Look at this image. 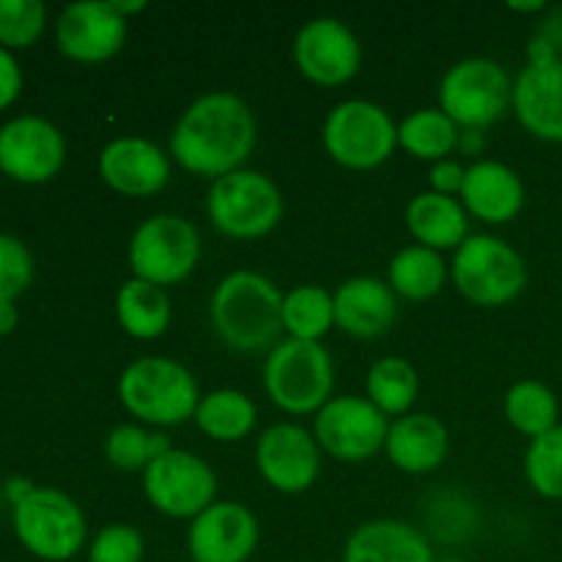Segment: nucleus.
Wrapping results in <instances>:
<instances>
[{
	"mask_svg": "<svg viewBox=\"0 0 562 562\" xmlns=\"http://www.w3.org/2000/svg\"><path fill=\"white\" fill-rule=\"evenodd\" d=\"M467 170L461 168L459 162H450V159H439L431 168V187L434 192H442V195H450V192L461 190L464 187Z\"/></svg>",
	"mask_w": 562,
	"mask_h": 562,
	"instance_id": "4c0bfd02",
	"label": "nucleus"
},
{
	"mask_svg": "<svg viewBox=\"0 0 562 562\" xmlns=\"http://www.w3.org/2000/svg\"><path fill=\"white\" fill-rule=\"evenodd\" d=\"M212 324L220 338L241 355L274 349L283 333V294L258 272H231L214 289Z\"/></svg>",
	"mask_w": 562,
	"mask_h": 562,
	"instance_id": "f03ea898",
	"label": "nucleus"
},
{
	"mask_svg": "<svg viewBox=\"0 0 562 562\" xmlns=\"http://www.w3.org/2000/svg\"><path fill=\"white\" fill-rule=\"evenodd\" d=\"M437 562H464V560H459V558H445V560H437Z\"/></svg>",
	"mask_w": 562,
	"mask_h": 562,
	"instance_id": "79ce46f5",
	"label": "nucleus"
},
{
	"mask_svg": "<svg viewBox=\"0 0 562 562\" xmlns=\"http://www.w3.org/2000/svg\"><path fill=\"white\" fill-rule=\"evenodd\" d=\"M20 88H22L20 66H16L14 55H11L9 49L0 47V110L9 108V104L14 102Z\"/></svg>",
	"mask_w": 562,
	"mask_h": 562,
	"instance_id": "e433bc0d",
	"label": "nucleus"
},
{
	"mask_svg": "<svg viewBox=\"0 0 562 562\" xmlns=\"http://www.w3.org/2000/svg\"><path fill=\"white\" fill-rule=\"evenodd\" d=\"M344 562H437L431 543L406 521L376 519L360 525L346 541Z\"/></svg>",
	"mask_w": 562,
	"mask_h": 562,
	"instance_id": "aec40b11",
	"label": "nucleus"
},
{
	"mask_svg": "<svg viewBox=\"0 0 562 562\" xmlns=\"http://www.w3.org/2000/svg\"><path fill=\"white\" fill-rule=\"evenodd\" d=\"M335 324V300L322 285H296L283 296V327L296 340H316Z\"/></svg>",
	"mask_w": 562,
	"mask_h": 562,
	"instance_id": "c756f323",
	"label": "nucleus"
},
{
	"mask_svg": "<svg viewBox=\"0 0 562 562\" xmlns=\"http://www.w3.org/2000/svg\"><path fill=\"white\" fill-rule=\"evenodd\" d=\"M256 459L263 481L285 494L311 488L322 467L316 439L305 428L291 426V423H280L261 434Z\"/></svg>",
	"mask_w": 562,
	"mask_h": 562,
	"instance_id": "dca6fc26",
	"label": "nucleus"
},
{
	"mask_svg": "<svg viewBox=\"0 0 562 562\" xmlns=\"http://www.w3.org/2000/svg\"><path fill=\"white\" fill-rule=\"evenodd\" d=\"M113 5H115V11H119L121 16L132 14V11H143V9H146V3H143V0H135V3H113Z\"/></svg>",
	"mask_w": 562,
	"mask_h": 562,
	"instance_id": "ea45409f",
	"label": "nucleus"
},
{
	"mask_svg": "<svg viewBox=\"0 0 562 562\" xmlns=\"http://www.w3.org/2000/svg\"><path fill=\"white\" fill-rule=\"evenodd\" d=\"M360 42L335 16H316L294 42V60L307 80L318 86H340L360 69Z\"/></svg>",
	"mask_w": 562,
	"mask_h": 562,
	"instance_id": "4468645a",
	"label": "nucleus"
},
{
	"mask_svg": "<svg viewBox=\"0 0 562 562\" xmlns=\"http://www.w3.org/2000/svg\"><path fill=\"white\" fill-rule=\"evenodd\" d=\"M417 398V373L401 357H384L368 373V401L382 415H406Z\"/></svg>",
	"mask_w": 562,
	"mask_h": 562,
	"instance_id": "7c9ffc66",
	"label": "nucleus"
},
{
	"mask_svg": "<svg viewBox=\"0 0 562 562\" xmlns=\"http://www.w3.org/2000/svg\"><path fill=\"white\" fill-rule=\"evenodd\" d=\"M390 461L404 472H431L448 456V431L431 415H404L390 426Z\"/></svg>",
	"mask_w": 562,
	"mask_h": 562,
	"instance_id": "5701e85b",
	"label": "nucleus"
},
{
	"mask_svg": "<svg viewBox=\"0 0 562 562\" xmlns=\"http://www.w3.org/2000/svg\"><path fill=\"white\" fill-rule=\"evenodd\" d=\"M445 261L437 250L423 245L404 247L390 261V289L406 300H431L445 285Z\"/></svg>",
	"mask_w": 562,
	"mask_h": 562,
	"instance_id": "bb28decb",
	"label": "nucleus"
},
{
	"mask_svg": "<svg viewBox=\"0 0 562 562\" xmlns=\"http://www.w3.org/2000/svg\"><path fill=\"white\" fill-rule=\"evenodd\" d=\"M201 258V239L190 220L157 214L137 225L130 241V267L137 280L154 285L181 283Z\"/></svg>",
	"mask_w": 562,
	"mask_h": 562,
	"instance_id": "6e6552de",
	"label": "nucleus"
},
{
	"mask_svg": "<svg viewBox=\"0 0 562 562\" xmlns=\"http://www.w3.org/2000/svg\"><path fill=\"white\" fill-rule=\"evenodd\" d=\"M516 119L527 132L562 143V58L527 64L514 82Z\"/></svg>",
	"mask_w": 562,
	"mask_h": 562,
	"instance_id": "a211bd4d",
	"label": "nucleus"
},
{
	"mask_svg": "<svg viewBox=\"0 0 562 562\" xmlns=\"http://www.w3.org/2000/svg\"><path fill=\"white\" fill-rule=\"evenodd\" d=\"M398 143L420 159H442L459 143V124L442 108L417 110L398 124Z\"/></svg>",
	"mask_w": 562,
	"mask_h": 562,
	"instance_id": "c85d7f7f",
	"label": "nucleus"
},
{
	"mask_svg": "<svg viewBox=\"0 0 562 562\" xmlns=\"http://www.w3.org/2000/svg\"><path fill=\"white\" fill-rule=\"evenodd\" d=\"M525 475L541 497L562 499V426L532 439L525 456Z\"/></svg>",
	"mask_w": 562,
	"mask_h": 562,
	"instance_id": "473e14b6",
	"label": "nucleus"
},
{
	"mask_svg": "<svg viewBox=\"0 0 562 562\" xmlns=\"http://www.w3.org/2000/svg\"><path fill=\"white\" fill-rule=\"evenodd\" d=\"M387 434V415L360 395L329 398L316 415V442L340 461L371 459Z\"/></svg>",
	"mask_w": 562,
	"mask_h": 562,
	"instance_id": "f8f14e48",
	"label": "nucleus"
},
{
	"mask_svg": "<svg viewBox=\"0 0 562 562\" xmlns=\"http://www.w3.org/2000/svg\"><path fill=\"white\" fill-rule=\"evenodd\" d=\"M192 562H247L258 547V521L239 503H212L187 536Z\"/></svg>",
	"mask_w": 562,
	"mask_h": 562,
	"instance_id": "2eb2a0df",
	"label": "nucleus"
},
{
	"mask_svg": "<svg viewBox=\"0 0 562 562\" xmlns=\"http://www.w3.org/2000/svg\"><path fill=\"white\" fill-rule=\"evenodd\" d=\"M16 327V311L11 307V302H3L0 305V335L11 333Z\"/></svg>",
	"mask_w": 562,
	"mask_h": 562,
	"instance_id": "58836bf2",
	"label": "nucleus"
},
{
	"mask_svg": "<svg viewBox=\"0 0 562 562\" xmlns=\"http://www.w3.org/2000/svg\"><path fill=\"white\" fill-rule=\"evenodd\" d=\"M209 220L234 239H258L283 217V195L269 176L258 170H234L214 179L206 195Z\"/></svg>",
	"mask_w": 562,
	"mask_h": 562,
	"instance_id": "39448f33",
	"label": "nucleus"
},
{
	"mask_svg": "<svg viewBox=\"0 0 562 562\" xmlns=\"http://www.w3.org/2000/svg\"><path fill=\"white\" fill-rule=\"evenodd\" d=\"M170 448L165 434H146L137 426H119L104 439V453L119 470H146L151 461L165 456Z\"/></svg>",
	"mask_w": 562,
	"mask_h": 562,
	"instance_id": "2f4dec72",
	"label": "nucleus"
},
{
	"mask_svg": "<svg viewBox=\"0 0 562 562\" xmlns=\"http://www.w3.org/2000/svg\"><path fill=\"white\" fill-rule=\"evenodd\" d=\"M406 225L423 247L445 250V247H461L467 241V212L456 198L442 192H423L412 198L406 206Z\"/></svg>",
	"mask_w": 562,
	"mask_h": 562,
	"instance_id": "b1692460",
	"label": "nucleus"
},
{
	"mask_svg": "<svg viewBox=\"0 0 562 562\" xmlns=\"http://www.w3.org/2000/svg\"><path fill=\"white\" fill-rule=\"evenodd\" d=\"M64 135L38 115H20L0 130V170L25 184H42L60 170Z\"/></svg>",
	"mask_w": 562,
	"mask_h": 562,
	"instance_id": "ddd939ff",
	"label": "nucleus"
},
{
	"mask_svg": "<svg viewBox=\"0 0 562 562\" xmlns=\"http://www.w3.org/2000/svg\"><path fill=\"white\" fill-rule=\"evenodd\" d=\"M510 9L514 11H543L547 9V3H541V0H532V3H510Z\"/></svg>",
	"mask_w": 562,
	"mask_h": 562,
	"instance_id": "a19ab883",
	"label": "nucleus"
},
{
	"mask_svg": "<svg viewBox=\"0 0 562 562\" xmlns=\"http://www.w3.org/2000/svg\"><path fill=\"white\" fill-rule=\"evenodd\" d=\"M126 38V16L113 3H71L58 16V47L80 64L113 58Z\"/></svg>",
	"mask_w": 562,
	"mask_h": 562,
	"instance_id": "f3484780",
	"label": "nucleus"
},
{
	"mask_svg": "<svg viewBox=\"0 0 562 562\" xmlns=\"http://www.w3.org/2000/svg\"><path fill=\"white\" fill-rule=\"evenodd\" d=\"M115 313L124 333L132 338L151 340L168 329L170 324V300L159 285L146 280H126L115 296Z\"/></svg>",
	"mask_w": 562,
	"mask_h": 562,
	"instance_id": "393cba45",
	"label": "nucleus"
},
{
	"mask_svg": "<svg viewBox=\"0 0 562 562\" xmlns=\"http://www.w3.org/2000/svg\"><path fill=\"white\" fill-rule=\"evenodd\" d=\"M146 497L159 514L173 519H195L217 494V477L212 467L187 450H168L146 467L143 475Z\"/></svg>",
	"mask_w": 562,
	"mask_h": 562,
	"instance_id": "9b49d317",
	"label": "nucleus"
},
{
	"mask_svg": "<svg viewBox=\"0 0 562 562\" xmlns=\"http://www.w3.org/2000/svg\"><path fill=\"white\" fill-rule=\"evenodd\" d=\"M558 415L560 406L554 393L543 382H536V379L516 382L505 395V417H508L516 431L527 434L532 439L560 426Z\"/></svg>",
	"mask_w": 562,
	"mask_h": 562,
	"instance_id": "cd10ccee",
	"label": "nucleus"
},
{
	"mask_svg": "<svg viewBox=\"0 0 562 562\" xmlns=\"http://www.w3.org/2000/svg\"><path fill=\"white\" fill-rule=\"evenodd\" d=\"M14 530L22 547L36 558L64 562L86 543V516L71 497L55 488H31L14 503Z\"/></svg>",
	"mask_w": 562,
	"mask_h": 562,
	"instance_id": "423d86ee",
	"label": "nucleus"
},
{
	"mask_svg": "<svg viewBox=\"0 0 562 562\" xmlns=\"http://www.w3.org/2000/svg\"><path fill=\"white\" fill-rule=\"evenodd\" d=\"M256 146V119L236 93H206L195 99L176 124L170 151L195 176L223 179L239 170Z\"/></svg>",
	"mask_w": 562,
	"mask_h": 562,
	"instance_id": "f257e3e1",
	"label": "nucleus"
},
{
	"mask_svg": "<svg viewBox=\"0 0 562 562\" xmlns=\"http://www.w3.org/2000/svg\"><path fill=\"white\" fill-rule=\"evenodd\" d=\"M398 143V126L390 113L366 99H349L324 121V146L335 162L355 170L382 165Z\"/></svg>",
	"mask_w": 562,
	"mask_h": 562,
	"instance_id": "1a4fd4ad",
	"label": "nucleus"
},
{
	"mask_svg": "<svg viewBox=\"0 0 562 562\" xmlns=\"http://www.w3.org/2000/svg\"><path fill=\"white\" fill-rule=\"evenodd\" d=\"M119 398L132 415L154 426H181L201 404L195 376L168 357L132 362L119 379Z\"/></svg>",
	"mask_w": 562,
	"mask_h": 562,
	"instance_id": "7ed1b4c3",
	"label": "nucleus"
},
{
	"mask_svg": "<svg viewBox=\"0 0 562 562\" xmlns=\"http://www.w3.org/2000/svg\"><path fill=\"white\" fill-rule=\"evenodd\" d=\"M195 423L206 437L239 442L256 426V404L241 390H214L198 404Z\"/></svg>",
	"mask_w": 562,
	"mask_h": 562,
	"instance_id": "a878e982",
	"label": "nucleus"
},
{
	"mask_svg": "<svg viewBox=\"0 0 562 562\" xmlns=\"http://www.w3.org/2000/svg\"><path fill=\"white\" fill-rule=\"evenodd\" d=\"M143 538L130 525H110L93 538L88 562H140Z\"/></svg>",
	"mask_w": 562,
	"mask_h": 562,
	"instance_id": "c9c22d12",
	"label": "nucleus"
},
{
	"mask_svg": "<svg viewBox=\"0 0 562 562\" xmlns=\"http://www.w3.org/2000/svg\"><path fill=\"white\" fill-rule=\"evenodd\" d=\"M99 173L113 190L143 198L162 190L170 176V162L159 146L143 137H119L99 154Z\"/></svg>",
	"mask_w": 562,
	"mask_h": 562,
	"instance_id": "6ab92c4d",
	"label": "nucleus"
},
{
	"mask_svg": "<svg viewBox=\"0 0 562 562\" xmlns=\"http://www.w3.org/2000/svg\"><path fill=\"white\" fill-rule=\"evenodd\" d=\"M461 198L475 217L486 223H508L525 206V184L508 165L483 159L467 170Z\"/></svg>",
	"mask_w": 562,
	"mask_h": 562,
	"instance_id": "412c9836",
	"label": "nucleus"
},
{
	"mask_svg": "<svg viewBox=\"0 0 562 562\" xmlns=\"http://www.w3.org/2000/svg\"><path fill=\"white\" fill-rule=\"evenodd\" d=\"M333 384V360L316 340L289 338L269 351L263 387L280 409L291 415L318 412L329 401Z\"/></svg>",
	"mask_w": 562,
	"mask_h": 562,
	"instance_id": "20e7f679",
	"label": "nucleus"
},
{
	"mask_svg": "<svg viewBox=\"0 0 562 562\" xmlns=\"http://www.w3.org/2000/svg\"><path fill=\"white\" fill-rule=\"evenodd\" d=\"M453 280L461 294L477 305H505L525 291L527 263L497 236H467L456 250Z\"/></svg>",
	"mask_w": 562,
	"mask_h": 562,
	"instance_id": "0eeeda50",
	"label": "nucleus"
},
{
	"mask_svg": "<svg viewBox=\"0 0 562 562\" xmlns=\"http://www.w3.org/2000/svg\"><path fill=\"white\" fill-rule=\"evenodd\" d=\"M42 0H0V44L31 47L44 31Z\"/></svg>",
	"mask_w": 562,
	"mask_h": 562,
	"instance_id": "72a5a7b5",
	"label": "nucleus"
},
{
	"mask_svg": "<svg viewBox=\"0 0 562 562\" xmlns=\"http://www.w3.org/2000/svg\"><path fill=\"white\" fill-rule=\"evenodd\" d=\"M510 99H514V86L508 71L492 58L459 60L450 66L439 86V104L445 113L456 124L472 130L494 124L508 110Z\"/></svg>",
	"mask_w": 562,
	"mask_h": 562,
	"instance_id": "9d476101",
	"label": "nucleus"
},
{
	"mask_svg": "<svg viewBox=\"0 0 562 562\" xmlns=\"http://www.w3.org/2000/svg\"><path fill=\"white\" fill-rule=\"evenodd\" d=\"M33 258L14 236L0 234V305L20 296L31 285Z\"/></svg>",
	"mask_w": 562,
	"mask_h": 562,
	"instance_id": "f704fd0d",
	"label": "nucleus"
},
{
	"mask_svg": "<svg viewBox=\"0 0 562 562\" xmlns=\"http://www.w3.org/2000/svg\"><path fill=\"white\" fill-rule=\"evenodd\" d=\"M335 300V324L357 338H376L393 324L395 296L387 283L376 278H351L338 289Z\"/></svg>",
	"mask_w": 562,
	"mask_h": 562,
	"instance_id": "4be33fe9",
	"label": "nucleus"
}]
</instances>
